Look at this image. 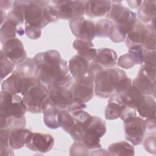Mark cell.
I'll return each mask as SVG.
<instances>
[{
	"instance_id": "6da1fadb",
	"label": "cell",
	"mask_w": 156,
	"mask_h": 156,
	"mask_svg": "<svg viewBox=\"0 0 156 156\" xmlns=\"http://www.w3.org/2000/svg\"><path fill=\"white\" fill-rule=\"evenodd\" d=\"M36 66L35 77L38 82L48 89L52 87L71 88L73 80L68 73V62L56 50L37 54L33 58Z\"/></svg>"
},
{
	"instance_id": "7a4b0ae2",
	"label": "cell",
	"mask_w": 156,
	"mask_h": 156,
	"mask_svg": "<svg viewBox=\"0 0 156 156\" xmlns=\"http://www.w3.org/2000/svg\"><path fill=\"white\" fill-rule=\"evenodd\" d=\"M26 107L20 94L1 90L0 93L1 129L24 128Z\"/></svg>"
},
{
	"instance_id": "3957f363",
	"label": "cell",
	"mask_w": 156,
	"mask_h": 156,
	"mask_svg": "<svg viewBox=\"0 0 156 156\" xmlns=\"http://www.w3.org/2000/svg\"><path fill=\"white\" fill-rule=\"evenodd\" d=\"M12 9L22 13L24 24L40 29L58 20L49 1H15Z\"/></svg>"
},
{
	"instance_id": "277c9868",
	"label": "cell",
	"mask_w": 156,
	"mask_h": 156,
	"mask_svg": "<svg viewBox=\"0 0 156 156\" xmlns=\"http://www.w3.org/2000/svg\"><path fill=\"white\" fill-rule=\"evenodd\" d=\"M155 19L151 24H144L136 20L133 28L127 35L125 43L129 49L140 47L148 51H155Z\"/></svg>"
},
{
	"instance_id": "5b68a950",
	"label": "cell",
	"mask_w": 156,
	"mask_h": 156,
	"mask_svg": "<svg viewBox=\"0 0 156 156\" xmlns=\"http://www.w3.org/2000/svg\"><path fill=\"white\" fill-rule=\"evenodd\" d=\"M126 76V73L118 68L104 69L94 75V90L95 94L101 98H108L115 92L121 79Z\"/></svg>"
},
{
	"instance_id": "8992f818",
	"label": "cell",
	"mask_w": 156,
	"mask_h": 156,
	"mask_svg": "<svg viewBox=\"0 0 156 156\" xmlns=\"http://www.w3.org/2000/svg\"><path fill=\"white\" fill-rule=\"evenodd\" d=\"M120 118L124 121L125 138L133 146L141 144L146 132V124L143 119L136 115L135 109L127 108Z\"/></svg>"
},
{
	"instance_id": "52a82bcc",
	"label": "cell",
	"mask_w": 156,
	"mask_h": 156,
	"mask_svg": "<svg viewBox=\"0 0 156 156\" xmlns=\"http://www.w3.org/2000/svg\"><path fill=\"white\" fill-rule=\"evenodd\" d=\"M22 98L26 111L32 113H43L49 107L48 89L39 82L30 88Z\"/></svg>"
},
{
	"instance_id": "ba28073f",
	"label": "cell",
	"mask_w": 156,
	"mask_h": 156,
	"mask_svg": "<svg viewBox=\"0 0 156 156\" xmlns=\"http://www.w3.org/2000/svg\"><path fill=\"white\" fill-rule=\"evenodd\" d=\"M121 1H112L110 11L106 15L115 26L125 35L132 30L136 21V15L120 4Z\"/></svg>"
},
{
	"instance_id": "9c48e42d",
	"label": "cell",
	"mask_w": 156,
	"mask_h": 156,
	"mask_svg": "<svg viewBox=\"0 0 156 156\" xmlns=\"http://www.w3.org/2000/svg\"><path fill=\"white\" fill-rule=\"evenodd\" d=\"M106 132L105 122L98 116H93L81 142L88 149H99L102 146L101 138L105 135Z\"/></svg>"
},
{
	"instance_id": "30bf717a",
	"label": "cell",
	"mask_w": 156,
	"mask_h": 156,
	"mask_svg": "<svg viewBox=\"0 0 156 156\" xmlns=\"http://www.w3.org/2000/svg\"><path fill=\"white\" fill-rule=\"evenodd\" d=\"M38 83L35 76L24 77L15 70L8 78L2 82L1 90L23 96L30 88Z\"/></svg>"
},
{
	"instance_id": "8fae6325",
	"label": "cell",
	"mask_w": 156,
	"mask_h": 156,
	"mask_svg": "<svg viewBox=\"0 0 156 156\" xmlns=\"http://www.w3.org/2000/svg\"><path fill=\"white\" fill-rule=\"evenodd\" d=\"M86 1H51L58 20H71L85 14Z\"/></svg>"
},
{
	"instance_id": "7c38bea8",
	"label": "cell",
	"mask_w": 156,
	"mask_h": 156,
	"mask_svg": "<svg viewBox=\"0 0 156 156\" xmlns=\"http://www.w3.org/2000/svg\"><path fill=\"white\" fill-rule=\"evenodd\" d=\"M69 27L73 34L83 41H91L96 36V25L91 20L78 16L69 20Z\"/></svg>"
},
{
	"instance_id": "4fadbf2b",
	"label": "cell",
	"mask_w": 156,
	"mask_h": 156,
	"mask_svg": "<svg viewBox=\"0 0 156 156\" xmlns=\"http://www.w3.org/2000/svg\"><path fill=\"white\" fill-rule=\"evenodd\" d=\"M49 106L60 110L67 109L73 101L70 88L52 87L48 89Z\"/></svg>"
},
{
	"instance_id": "5bb4252c",
	"label": "cell",
	"mask_w": 156,
	"mask_h": 156,
	"mask_svg": "<svg viewBox=\"0 0 156 156\" xmlns=\"http://www.w3.org/2000/svg\"><path fill=\"white\" fill-rule=\"evenodd\" d=\"M5 56L15 65H19L27 58V54L22 42L18 38L5 41L1 49Z\"/></svg>"
},
{
	"instance_id": "9a60e30c",
	"label": "cell",
	"mask_w": 156,
	"mask_h": 156,
	"mask_svg": "<svg viewBox=\"0 0 156 156\" xmlns=\"http://www.w3.org/2000/svg\"><path fill=\"white\" fill-rule=\"evenodd\" d=\"M91 63L85 58L76 55L69 61V71L74 80H79L85 79H94L91 73Z\"/></svg>"
},
{
	"instance_id": "2e32d148",
	"label": "cell",
	"mask_w": 156,
	"mask_h": 156,
	"mask_svg": "<svg viewBox=\"0 0 156 156\" xmlns=\"http://www.w3.org/2000/svg\"><path fill=\"white\" fill-rule=\"evenodd\" d=\"M54 144V138L52 135L41 132H32L26 146L32 151L44 154L50 151Z\"/></svg>"
},
{
	"instance_id": "e0dca14e",
	"label": "cell",
	"mask_w": 156,
	"mask_h": 156,
	"mask_svg": "<svg viewBox=\"0 0 156 156\" xmlns=\"http://www.w3.org/2000/svg\"><path fill=\"white\" fill-rule=\"evenodd\" d=\"M73 98L83 103L90 101L94 96V79L91 78L74 80L70 88Z\"/></svg>"
},
{
	"instance_id": "ac0fdd59",
	"label": "cell",
	"mask_w": 156,
	"mask_h": 156,
	"mask_svg": "<svg viewBox=\"0 0 156 156\" xmlns=\"http://www.w3.org/2000/svg\"><path fill=\"white\" fill-rule=\"evenodd\" d=\"M75 120V124L70 135L75 141H82L83 134L89 126L93 116L83 110L71 113Z\"/></svg>"
},
{
	"instance_id": "d6986e66",
	"label": "cell",
	"mask_w": 156,
	"mask_h": 156,
	"mask_svg": "<svg viewBox=\"0 0 156 156\" xmlns=\"http://www.w3.org/2000/svg\"><path fill=\"white\" fill-rule=\"evenodd\" d=\"M143 48L133 47L129 49L127 53L119 57L117 61L119 67L124 69H130L135 65H142L143 60Z\"/></svg>"
},
{
	"instance_id": "ffe728a7",
	"label": "cell",
	"mask_w": 156,
	"mask_h": 156,
	"mask_svg": "<svg viewBox=\"0 0 156 156\" xmlns=\"http://www.w3.org/2000/svg\"><path fill=\"white\" fill-rule=\"evenodd\" d=\"M112 4L111 1L107 0L86 1L85 14L90 18L103 16L110 11Z\"/></svg>"
},
{
	"instance_id": "44dd1931",
	"label": "cell",
	"mask_w": 156,
	"mask_h": 156,
	"mask_svg": "<svg viewBox=\"0 0 156 156\" xmlns=\"http://www.w3.org/2000/svg\"><path fill=\"white\" fill-rule=\"evenodd\" d=\"M126 106L122 102L119 93L114 92L109 97L105 110V118L108 120H113L121 117Z\"/></svg>"
},
{
	"instance_id": "7402d4cb",
	"label": "cell",
	"mask_w": 156,
	"mask_h": 156,
	"mask_svg": "<svg viewBox=\"0 0 156 156\" xmlns=\"http://www.w3.org/2000/svg\"><path fill=\"white\" fill-rule=\"evenodd\" d=\"M32 131L25 128L10 129L9 133V144L12 149H20L26 145Z\"/></svg>"
},
{
	"instance_id": "603a6c76",
	"label": "cell",
	"mask_w": 156,
	"mask_h": 156,
	"mask_svg": "<svg viewBox=\"0 0 156 156\" xmlns=\"http://www.w3.org/2000/svg\"><path fill=\"white\" fill-rule=\"evenodd\" d=\"M118 55L115 51L110 48H100L98 50V54L95 60L96 63L104 69L113 68L117 63Z\"/></svg>"
},
{
	"instance_id": "cb8c5ba5",
	"label": "cell",
	"mask_w": 156,
	"mask_h": 156,
	"mask_svg": "<svg viewBox=\"0 0 156 156\" xmlns=\"http://www.w3.org/2000/svg\"><path fill=\"white\" fill-rule=\"evenodd\" d=\"M73 46L77 51V55L85 58L90 63L95 60L98 50L94 48V44L92 41L76 39L73 42Z\"/></svg>"
},
{
	"instance_id": "d4e9b609",
	"label": "cell",
	"mask_w": 156,
	"mask_h": 156,
	"mask_svg": "<svg viewBox=\"0 0 156 156\" xmlns=\"http://www.w3.org/2000/svg\"><path fill=\"white\" fill-rule=\"evenodd\" d=\"M122 102L129 108L135 109L143 101L144 96L135 86L130 87L125 92L119 94Z\"/></svg>"
},
{
	"instance_id": "484cf974",
	"label": "cell",
	"mask_w": 156,
	"mask_h": 156,
	"mask_svg": "<svg viewBox=\"0 0 156 156\" xmlns=\"http://www.w3.org/2000/svg\"><path fill=\"white\" fill-rule=\"evenodd\" d=\"M22 36L25 34L23 27L18 26L16 23L10 20L5 19L4 22L1 24L0 29V40L1 44L5 41L16 38V34Z\"/></svg>"
},
{
	"instance_id": "4316f807",
	"label": "cell",
	"mask_w": 156,
	"mask_h": 156,
	"mask_svg": "<svg viewBox=\"0 0 156 156\" xmlns=\"http://www.w3.org/2000/svg\"><path fill=\"white\" fill-rule=\"evenodd\" d=\"M155 99L152 96H144L143 101L136 107L138 116L144 120L155 118Z\"/></svg>"
},
{
	"instance_id": "83f0119b",
	"label": "cell",
	"mask_w": 156,
	"mask_h": 156,
	"mask_svg": "<svg viewBox=\"0 0 156 156\" xmlns=\"http://www.w3.org/2000/svg\"><path fill=\"white\" fill-rule=\"evenodd\" d=\"M156 1H143L141 5L138 7L137 16L139 20L143 23H151L155 19Z\"/></svg>"
},
{
	"instance_id": "f1b7e54d",
	"label": "cell",
	"mask_w": 156,
	"mask_h": 156,
	"mask_svg": "<svg viewBox=\"0 0 156 156\" xmlns=\"http://www.w3.org/2000/svg\"><path fill=\"white\" fill-rule=\"evenodd\" d=\"M132 85L136 87L144 96H152L155 98V81L138 74L132 81Z\"/></svg>"
},
{
	"instance_id": "f546056e",
	"label": "cell",
	"mask_w": 156,
	"mask_h": 156,
	"mask_svg": "<svg viewBox=\"0 0 156 156\" xmlns=\"http://www.w3.org/2000/svg\"><path fill=\"white\" fill-rule=\"evenodd\" d=\"M61 110L49 106L43 113L44 124L50 129H55L61 126Z\"/></svg>"
},
{
	"instance_id": "4dcf8cb0",
	"label": "cell",
	"mask_w": 156,
	"mask_h": 156,
	"mask_svg": "<svg viewBox=\"0 0 156 156\" xmlns=\"http://www.w3.org/2000/svg\"><path fill=\"white\" fill-rule=\"evenodd\" d=\"M110 155H135L134 147L127 141H121L111 144L108 148Z\"/></svg>"
},
{
	"instance_id": "1f68e13d",
	"label": "cell",
	"mask_w": 156,
	"mask_h": 156,
	"mask_svg": "<svg viewBox=\"0 0 156 156\" xmlns=\"http://www.w3.org/2000/svg\"><path fill=\"white\" fill-rule=\"evenodd\" d=\"M37 66L33 58H27L23 62L17 65L15 71L24 77L35 76Z\"/></svg>"
},
{
	"instance_id": "d6a6232c",
	"label": "cell",
	"mask_w": 156,
	"mask_h": 156,
	"mask_svg": "<svg viewBox=\"0 0 156 156\" xmlns=\"http://www.w3.org/2000/svg\"><path fill=\"white\" fill-rule=\"evenodd\" d=\"M114 25V23L108 19L101 20L96 24V36L100 38L109 37Z\"/></svg>"
},
{
	"instance_id": "836d02e7",
	"label": "cell",
	"mask_w": 156,
	"mask_h": 156,
	"mask_svg": "<svg viewBox=\"0 0 156 156\" xmlns=\"http://www.w3.org/2000/svg\"><path fill=\"white\" fill-rule=\"evenodd\" d=\"M10 129H1L0 132V154L1 155H13V149L9 144V133Z\"/></svg>"
},
{
	"instance_id": "e575fe53",
	"label": "cell",
	"mask_w": 156,
	"mask_h": 156,
	"mask_svg": "<svg viewBox=\"0 0 156 156\" xmlns=\"http://www.w3.org/2000/svg\"><path fill=\"white\" fill-rule=\"evenodd\" d=\"M61 127L66 132L70 134L75 124V120L71 113L67 110H61Z\"/></svg>"
},
{
	"instance_id": "d590c367",
	"label": "cell",
	"mask_w": 156,
	"mask_h": 156,
	"mask_svg": "<svg viewBox=\"0 0 156 156\" xmlns=\"http://www.w3.org/2000/svg\"><path fill=\"white\" fill-rule=\"evenodd\" d=\"M0 64H1V80L6 77L9 74L13 73L15 65L9 60L4 54L2 51H0Z\"/></svg>"
},
{
	"instance_id": "8d00e7d4",
	"label": "cell",
	"mask_w": 156,
	"mask_h": 156,
	"mask_svg": "<svg viewBox=\"0 0 156 156\" xmlns=\"http://www.w3.org/2000/svg\"><path fill=\"white\" fill-rule=\"evenodd\" d=\"M70 155H89L88 149L83 143L80 141H76L70 148Z\"/></svg>"
},
{
	"instance_id": "74e56055",
	"label": "cell",
	"mask_w": 156,
	"mask_h": 156,
	"mask_svg": "<svg viewBox=\"0 0 156 156\" xmlns=\"http://www.w3.org/2000/svg\"><path fill=\"white\" fill-rule=\"evenodd\" d=\"M156 67L146 65L143 64L140 70L138 73V74L141 75L143 76H144L147 78H149V79L155 81V74H156Z\"/></svg>"
},
{
	"instance_id": "f35d334b",
	"label": "cell",
	"mask_w": 156,
	"mask_h": 156,
	"mask_svg": "<svg viewBox=\"0 0 156 156\" xmlns=\"http://www.w3.org/2000/svg\"><path fill=\"white\" fill-rule=\"evenodd\" d=\"M24 32L26 36L31 40H37L41 37V29L24 24Z\"/></svg>"
},
{
	"instance_id": "ab89813d",
	"label": "cell",
	"mask_w": 156,
	"mask_h": 156,
	"mask_svg": "<svg viewBox=\"0 0 156 156\" xmlns=\"http://www.w3.org/2000/svg\"><path fill=\"white\" fill-rule=\"evenodd\" d=\"M143 63L144 65L156 67L155 51H148V50L143 49Z\"/></svg>"
},
{
	"instance_id": "60d3db41",
	"label": "cell",
	"mask_w": 156,
	"mask_h": 156,
	"mask_svg": "<svg viewBox=\"0 0 156 156\" xmlns=\"http://www.w3.org/2000/svg\"><path fill=\"white\" fill-rule=\"evenodd\" d=\"M144 147L146 151L149 153L155 155L156 152L155 150V135L149 136H147L144 143H143Z\"/></svg>"
},
{
	"instance_id": "b9f144b4",
	"label": "cell",
	"mask_w": 156,
	"mask_h": 156,
	"mask_svg": "<svg viewBox=\"0 0 156 156\" xmlns=\"http://www.w3.org/2000/svg\"><path fill=\"white\" fill-rule=\"evenodd\" d=\"M87 107V105L82 102V101L76 99H74L73 102L71 103V104L68 107V108L66 109L68 112H69L70 113H72L73 112L77 111V110H82L83 108H85Z\"/></svg>"
},
{
	"instance_id": "7bdbcfd3",
	"label": "cell",
	"mask_w": 156,
	"mask_h": 156,
	"mask_svg": "<svg viewBox=\"0 0 156 156\" xmlns=\"http://www.w3.org/2000/svg\"><path fill=\"white\" fill-rule=\"evenodd\" d=\"M13 1H3L1 0L0 1V7L1 10H6V9H9L10 8H11L12 7H13Z\"/></svg>"
},
{
	"instance_id": "ee69618b",
	"label": "cell",
	"mask_w": 156,
	"mask_h": 156,
	"mask_svg": "<svg viewBox=\"0 0 156 156\" xmlns=\"http://www.w3.org/2000/svg\"><path fill=\"white\" fill-rule=\"evenodd\" d=\"M142 1H127V2L129 4L130 7L133 9H136L138 8L141 5Z\"/></svg>"
}]
</instances>
